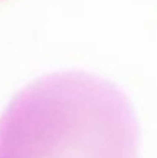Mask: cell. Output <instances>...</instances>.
Here are the masks:
<instances>
[{
	"label": "cell",
	"instance_id": "obj_1",
	"mask_svg": "<svg viewBox=\"0 0 157 158\" xmlns=\"http://www.w3.org/2000/svg\"><path fill=\"white\" fill-rule=\"evenodd\" d=\"M137 143L128 97L82 71L33 81L0 117V158H136Z\"/></svg>",
	"mask_w": 157,
	"mask_h": 158
}]
</instances>
